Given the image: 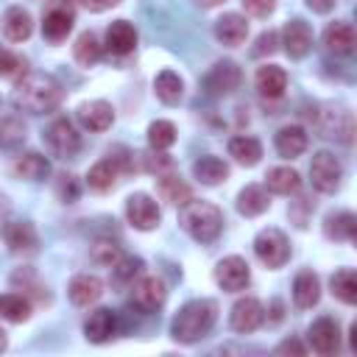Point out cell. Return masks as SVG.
I'll use <instances>...</instances> for the list:
<instances>
[{
    "mask_svg": "<svg viewBox=\"0 0 357 357\" xmlns=\"http://www.w3.org/2000/svg\"><path fill=\"white\" fill-rule=\"evenodd\" d=\"M11 100L22 112L45 114V112H53L61 103V84L47 73H25L17 81V86L11 92Z\"/></svg>",
    "mask_w": 357,
    "mask_h": 357,
    "instance_id": "obj_1",
    "label": "cell"
},
{
    "mask_svg": "<svg viewBox=\"0 0 357 357\" xmlns=\"http://www.w3.org/2000/svg\"><path fill=\"white\" fill-rule=\"evenodd\" d=\"M215 318H218V304L212 298H195V301H187L178 310V315L173 318L170 332L178 343H195L212 329Z\"/></svg>",
    "mask_w": 357,
    "mask_h": 357,
    "instance_id": "obj_2",
    "label": "cell"
},
{
    "mask_svg": "<svg viewBox=\"0 0 357 357\" xmlns=\"http://www.w3.org/2000/svg\"><path fill=\"white\" fill-rule=\"evenodd\" d=\"M181 229L198 243H215L223 229V212L209 201H187L178 212Z\"/></svg>",
    "mask_w": 357,
    "mask_h": 357,
    "instance_id": "obj_3",
    "label": "cell"
},
{
    "mask_svg": "<svg viewBox=\"0 0 357 357\" xmlns=\"http://www.w3.org/2000/svg\"><path fill=\"white\" fill-rule=\"evenodd\" d=\"M310 178H312V187L318 192H337L340 190V181H343V165L340 159L332 153V151H318L312 153V162H310Z\"/></svg>",
    "mask_w": 357,
    "mask_h": 357,
    "instance_id": "obj_4",
    "label": "cell"
},
{
    "mask_svg": "<svg viewBox=\"0 0 357 357\" xmlns=\"http://www.w3.org/2000/svg\"><path fill=\"white\" fill-rule=\"evenodd\" d=\"M254 254L265 268H282L290 259V243L279 229H262L254 237Z\"/></svg>",
    "mask_w": 357,
    "mask_h": 357,
    "instance_id": "obj_5",
    "label": "cell"
},
{
    "mask_svg": "<svg viewBox=\"0 0 357 357\" xmlns=\"http://www.w3.org/2000/svg\"><path fill=\"white\" fill-rule=\"evenodd\" d=\"M47 145L53 148L56 156H61V159H73V156L81 151V134L75 131L73 120H67V117L53 120L50 128H47Z\"/></svg>",
    "mask_w": 357,
    "mask_h": 357,
    "instance_id": "obj_6",
    "label": "cell"
},
{
    "mask_svg": "<svg viewBox=\"0 0 357 357\" xmlns=\"http://www.w3.org/2000/svg\"><path fill=\"white\" fill-rule=\"evenodd\" d=\"M126 218H128V223L134 226V229H139V231H151V229H156L159 226V206H156V201L151 198V195H145V192H134L128 201H126Z\"/></svg>",
    "mask_w": 357,
    "mask_h": 357,
    "instance_id": "obj_7",
    "label": "cell"
},
{
    "mask_svg": "<svg viewBox=\"0 0 357 357\" xmlns=\"http://www.w3.org/2000/svg\"><path fill=\"white\" fill-rule=\"evenodd\" d=\"M215 282L226 290V293H237L251 282V271L248 262L243 257H223L215 265Z\"/></svg>",
    "mask_w": 357,
    "mask_h": 357,
    "instance_id": "obj_8",
    "label": "cell"
},
{
    "mask_svg": "<svg viewBox=\"0 0 357 357\" xmlns=\"http://www.w3.org/2000/svg\"><path fill=\"white\" fill-rule=\"evenodd\" d=\"M123 170H128V162L123 159V156H103L100 162H95L92 167H89V173H86V184L95 190V192H106V190H112L114 187V181H117V176L123 173Z\"/></svg>",
    "mask_w": 357,
    "mask_h": 357,
    "instance_id": "obj_9",
    "label": "cell"
},
{
    "mask_svg": "<svg viewBox=\"0 0 357 357\" xmlns=\"http://www.w3.org/2000/svg\"><path fill=\"white\" fill-rule=\"evenodd\" d=\"M262 321H265V307L259 304V298H251V296L234 301V307H231V312H229V324H231V329L240 332V335L254 332Z\"/></svg>",
    "mask_w": 357,
    "mask_h": 357,
    "instance_id": "obj_10",
    "label": "cell"
},
{
    "mask_svg": "<svg viewBox=\"0 0 357 357\" xmlns=\"http://www.w3.org/2000/svg\"><path fill=\"white\" fill-rule=\"evenodd\" d=\"M120 324H117V312L109 307H98L89 312V318L84 321V335L89 343H109L117 335Z\"/></svg>",
    "mask_w": 357,
    "mask_h": 357,
    "instance_id": "obj_11",
    "label": "cell"
},
{
    "mask_svg": "<svg viewBox=\"0 0 357 357\" xmlns=\"http://www.w3.org/2000/svg\"><path fill=\"white\" fill-rule=\"evenodd\" d=\"M307 337H310L312 351H318V354H335L340 349V326H337V321H332L326 315L312 321Z\"/></svg>",
    "mask_w": 357,
    "mask_h": 357,
    "instance_id": "obj_12",
    "label": "cell"
},
{
    "mask_svg": "<svg viewBox=\"0 0 357 357\" xmlns=\"http://www.w3.org/2000/svg\"><path fill=\"white\" fill-rule=\"evenodd\" d=\"M282 45H284V53L290 59H304L312 47V31L304 20H290L284 28H282Z\"/></svg>",
    "mask_w": 357,
    "mask_h": 357,
    "instance_id": "obj_13",
    "label": "cell"
},
{
    "mask_svg": "<svg viewBox=\"0 0 357 357\" xmlns=\"http://www.w3.org/2000/svg\"><path fill=\"white\" fill-rule=\"evenodd\" d=\"M131 301H134L142 312L159 310V307L165 304V284H162V279H156V276H142V279H137L134 287H131Z\"/></svg>",
    "mask_w": 357,
    "mask_h": 357,
    "instance_id": "obj_14",
    "label": "cell"
},
{
    "mask_svg": "<svg viewBox=\"0 0 357 357\" xmlns=\"http://www.w3.org/2000/svg\"><path fill=\"white\" fill-rule=\"evenodd\" d=\"M243 81V73L234 61H218L206 75V89L212 95H231Z\"/></svg>",
    "mask_w": 357,
    "mask_h": 357,
    "instance_id": "obj_15",
    "label": "cell"
},
{
    "mask_svg": "<svg viewBox=\"0 0 357 357\" xmlns=\"http://www.w3.org/2000/svg\"><path fill=\"white\" fill-rule=\"evenodd\" d=\"M3 240L6 245L14 251V254H33L39 248V237H36V229L25 220H11L6 223L3 229Z\"/></svg>",
    "mask_w": 357,
    "mask_h": 357,
    "instance_id": "obj_16",
    "label": "cell"
},
{
    "mask_svg": "<svg viewBox=\"0 0 357 357\" xmlns=\"http://www.w3.org/2000/svg\"><path fill=\"white\" fill-rule=\"evenodd\" d=\"M215 36H218L226 47L243 45L245 36H248V22H245V17H243V14H234V11L223 14V17L215 22Z\"/></svg>",
    "mask_w": 357,
    "mask_h": 357,
    "instance_id": "obj_17",
    "label": "cell"
},
{
    "mask_svg": "<svg viewBox=\"0 0 357 357\" xmlns=\"http://www.w3.org/2000/svg\"><path fill=\"white\" fill-rule=\"evenodd\" d=\"M106 47L114 53V56H126L137 47V31L128 20H114L109 28H106Z\"/></svg>",
    "mask_w": 357,
    "mask_h": 357,
    "instance_id": "obj_18",
    "label": "cell"
},
{
    "mask_svg": "<svg viewBox=\"0 0 357 357\" xmlns=\"http://www.w3.org/2000/svg\"><path fill=\"white\" fill-rule=\"evenodd\" d=\"M78 120L89 131H106L114 123V109L106 100H89L78 109Z\"/></svg>",
    "mask_w": 357,
    "mask_h": 357,
    "instance_id": "obj_19",
    "label": "cell"
},
{
    "mask_svg": "<svg viewBox=\"0 0 357 357\" xmlns=\"http://www.w3.org/2000/svg\"><path fill=\"white\" fill-rule=\"evenodd\" d=\"M70 301L75 304V307H89V304H95L98 298H100V293H103V282L98 279V276H92V273H78L73 282H70Z\"/></svg>",
    "mask_w": 357,
    "mask_h": 357,
    "instance_id": "obj_20",
    "label": "cell"
},
{
    "mask_svg": "<svg viewBox=\"0 0 357 357\" xmlns=\"http://www.w3.org/2000/svg\"><path fill=\"white\" fill-rule=\"evenodd\" d=\"M324 45L335 56H349L354 50V28L349 22H343V20L329 22L326 31H324Z\"/></svg>",
    "mask_w": 357,
    "mask_h": 357,
    "instance_id": "obj_21",
    "label": "cell"
},
{
    "mask_svg": "<svg viewBox=\"0 0 357 357\" xmlns=\"http://www.w3.org/2000/svg\"><path fill=\"white\" fill-rule=\"evenodd\" d=\"M73 22H75L73 8H67V6H53V8L45 14V20H42V33H45L47 39L59 42V39H64V36L73 31Z\"/></svg>",
    "mask_w": 357,
    "mask_h": 357,
    "instance_id": "obj_22",
    "label": "cell"
},
{
    "mask_svg": "<svg viewBox=\"0 0 357 357\" xmlns=\"http://www.w3.org/2000/svg\"><path fill=\"white\" fill-rule=\"evenodd\" d=\"M254 84H257L262 98H282V92L287 89V73L276 64H265L257 70Z\"/></svg>",
    "mask_w": 357,
    "mask_h": 357,
    "instance_id": "obj_23",
    "label": "cell"
},
{
    "mask_svg": "<svg viewBox=\"0 0 357 357\" xmlns=\"http://www.w3.org/2000/svg\"><path fill=\"white\" fill-rule=\"evenodd\" d=\"M33 31V22H31V14L22 8V6H11L6 14H3V33L8 42H25Z\"/></svg>",
    "mask_w": 357,
    "mask_h": 357,
    "instance_id": "obj_24",
    "label": "cell"
},
{
    "mask_svg": "<svg viewBox=\"0 0 357 357\" xmlns=\"http://www.w3.org/2000/svg\"><path fill=\"white\" fill-rule=\"evenodd\" d=\"M273 145H276L279 156H284V159H296V156H301V153L307 151V134H304L301 126H284V128L276 131Z\"/></svg>",
    "mask_w": 357,
    "mask_h": 357,
    "instance_id": "obj_25",
    "label": "cell"
},
{
    "mask_svg": "<svg viewBox=\"0 0 357 357\" xmlns=\"http://www.w3.org/2000/svg\"><path fill=\"white\" fill-rule=\"evenodd\" d=\"M318 298H321V282H318V276L312 271H301L296 276V282H293V301H296V307L298 310H310V307L318 304Z\"/></svg>",
    "mask_w": 357,
    "mask_h": 357,
    "instance_id": "obj_26",
    "label": "cell"
},
{
    "mask_svg": "<svg viewBox=\"0 0 357 357\" xmlns=\"http://www.w3.org/2000/svg\"><path fill=\"white\" fill-rule=\"evenodd\" d=\"M47 173H50V162L42 153H36V151L20 153L14 159V176H20L25 181H42Z\"/></svg>",
    "mask_w": 357,
    "mask_h": 357,
    "instance_id": "obj_27",
    "label": "cell"
},
{
    "mask_svg": "<svg viewBox=\"0 0 357 357\" xmlns=\"http://www.w3.org/2000/svg\"><path fill=\"white\" fill-rule=\"evenodd\" d=\"M153 89H156V98H159L165 106H176V103H181V98H184V81H181V75L173 73V70H162V73L156 75V81H153Z\"/></svg>",
    "mask_w": 357,
    "mask_h": 357,
    "instance_id": "obj_28",
    "label": "cell"
},
{
    "mask_svg": "<svg viewBox=\"0 0 357 357\" xmlns=\"http://www.w3.org/2000/svg\"><path fill=\"white\" fill-rule=\"evenodd\" d=\"M268 206H271L268 192H265V187H259V184H248V187H243L240 195H237V212L245 215V218H257V215H262Z\"/></svg>",
    "mask_w": 357,
    "mask_h": 357,
    "instance_id": "obj_29",
    "label": "cell"
},
{
    "mask_svg": "<svg viewBox=\"0 0 357 357\" xmlns=\"http://www.w3.org/2000/svg\"><path fill=\"white\" fill-rule=\"evenodd\" d=\"M192 176H195L201 184L215 187V184H220V181L229 178V165H226L223 159H218V156H201V159L192 165Z\"/></svg>",
    "mask_w": 357,
    "mask_h": 357,
    "instance_id": "obj_30",
    "label": "cell"
},
{
    "mask_svg": "<svg viewBox=\"0 0 357 357\" xmlns=\"http://www.w3.org/2000/svg\"><path fill=\"white\" fill-rule=\"evenodd\" d=\"M156 178H159V181H156V190H159L162 201H167V204H173V206H184V204L192 198L190 187H187L178 176L165 173V176H156Z\"/></svg>",
    "mask_w": 357,
    "mask_h": 357,
    "instance_id": "obj_31",
    "label": "cell"
},
{
    "mask_svg": "<svg viewBox=\"0 0 357 357\" xmlns=\"http://www.w3.org/2000/svg\"><path fill=\"white\" fill-rule=\"evenodd\" d=\"M229 153H231L240 165L254 167V165L262 159V145H259V139L243 134V137H231V139H229Z\"/></svg>",
    "mask_w": 357,
    "mask_h": 357,
    "instance_id": "obj_32",
    "label": "cell"
},
{
    "mask_svg": "<svg viewBox=\"0 0 357 357\" xmlns=\"http://www.w3.org/2000/svg\"><path fill=\"white\" fill-rule=\"evenodd\" d=\"M265 184L276 195H293L301 187V178L293 167H271L268 176H265Z\"/></svg>",
    "mask_w": 357,
    "mask_h": 357,
    "instance_id": "obj_33",
    "label": "cell"
},
{
    "mask_svg": "<svg viewBox=\"0 0 357 357\" xmlns=\"http://www.w3.org/2000/svg\"><path fill=\"white\" fill-rule=\"evenodd\" d=\"M0 315L11 324H22L31 318V301L25 296H17V293H3L0 296Z\"/></svg>",
    "mask_w": 357,
    "mask_h": 357,
    "instance_id": "obj_34",
    "label": "cell"
},
{
    "mask_svg": "<svg viewBox=\"0 0 357 357\" xmlns=\"http://www.w3.org/2000/svg\"><path fill=\"white\" fill-rule=\"evenodd\" d=\"M326 237L329 240H354V231H357V218L351 212H337V215H329L326 218V226H324Z\"/></svg>",
    "mask_w": 357,
    "mask_h": 357,
    "instance_id": "obj_35",
    "label": "cell"
},
{
    "mask_svg": "<svg viewBox=\"0 0 357 357\" xmlns=\"http://www.w3.org/2000/svg\"><path fill=\"white\" fill-rule=\"evenodd\" d=\"M332 293L343 301V304H354L357 301V273L351 268H340L332 276Z\"/></svg>",
    "mask_w": 357,
    "mask_h": 357,
    "instance_id": "obj_36",
    "label": "cell"
},
{
    "mask_svg": "<svg viewBox=\"0 0 357 357\" xmlns=\"http://www.w3.org/2000/svg\"><path fill=\"white\" fill-rule=\"evenodd\" d=\"M73 50H75V61L84 64V67H89V64H95V61L100 59V42H98V36H95L92 31H84V33L75 39Z\"/></svg>",
    "mask_w": 357,
    "mask_h": 357,
    "instance_id": "obj_37",
    "label": "cell"
},
{
    "mask_svg": "<svg viewBox=\"0 0 357 357\" xmlns=\"http://www.w3.org/2000/svg\"><path fill=\"white\" fill-rule=\"evenodd\" d=\"M176 142V126L170 120H153L148 126V145L153 151H165Z\"/></svg>",
    "mask_w": 357,
    "mask_h": 357,
    "instance_id": "obj_38",
    "label": "cell"
},
{
    "mask_svg": "<svg viewBox=\"0 0 357 357\" xmlns=\"http://www.w3.org/2000/svg\"><path fill=\"white\" fill-rule=\"evenodd\" d=\"M89 257H92L98 265H103V268H114V262L123 257V251H120V245L112 243V240H98V243L92 245Z\"/></svg>",
    "mask_w": 357,
    "mask_h": 357,
    "instance_id": "obj_39",
    "label": "cell"
},
{
    "mask_svg": "<svg viewBox=\"0 0 357 357\" xmlns=\"http://www.w3.org/2000/svg\"><path fill=\"white\" fill-rule=\"evenodd\" d=\"M25 139V126L20 117H8L0 123V145L3 148H17Z\"/></svg>",
    "mask_w": 357,
    "mask_h": 357,
    "instance_id": "obj_40",
    "label": "cell"
},
{
    "mask_svg": "<svg viewBox=\"0 0 357 357\" xmlns=\"http://www.w3.org/2000/svg\"><path fill=\"white\" fill-rule=\"evenodd\" d=\"M112 271H114V282H120V284L134 282V276L142 271V259L139 257H120Z\"/></svg>",
    "mask_w": 357,
    "mask_h": 357,
    "instance_id": "obj_41",
    "label": "cell"
},
{
    "mask_svg": "<svg viewBox=\"0 0 357 357\" xmlns=\"http://www.w3.org/2000/svg\"><path fill=\"white\" fill-rule=\"evenodd\" d=\"M22 67H25V61H22L17 53L0 47V78H11V75H17Z\"/></svg>",
    "mask_w": 357,
    "mask_h": 357,
    "instance_id": "obj_42",
    "label": "cell"
},
{
    "mask_svg": "<svg viewBox=\"0 0 357 357\" xmlns=\"http://www.w3.org/2000/svg\"><path fill=\"white\" fill-rule=\"evenodd\" d=\"M56 192H59V198L64 201V204H73L75 198H78V184H75V176H59V181H56Z\"/></svg>",
    "mask_w": 357,
    "mask_h": 357,
    "instance_id": "obj_43",
    "label": "cell"
},
{
    "mask_svg": "<svg viewBox=\"0 0 357 357\" xmlns=\"http://www.w3.org/2000/svg\"><path fill=\"white\" fill-rule=\"evenodd\" d=\"M245 11L254 14V17H268L273 8H276V0H243Z\"/></svg>",
    "mask_w": 357,
    "mask_h": 357,
    "instance_id": "obj_44",
    "label": "cell"
},
{
    "mask_svg": "<svg viewBox=\"0 0 357 357\" xmlns=\"http://www.w3.org/2000/svg\"><path fill=\"white\" fill-rule=\"evenodd\" d=\"M273 50H276V33H273V31H268V33H262V36L257 39L254 56H262V53H273Z\"/></svg>",
    "mask_w": 357,
    "mask_h": 357,
    "instance_id": "obj_45",
    "label": "cell"
},
{
    "mask_svg": "<svg viewBox=\"0 0 357 357\" xmlns=\"http://www.w3.org/2000/svg\"><path fill=\"white\" fill-rule=\"evenodd\" d=\"M304 351H307V346H304L301 340H296V337H293V340H284V343L276 346V354H298V357H301Z\"/></svg>",
    "mask_w": 357,
    "mask_h": 357,
    "instance_id": "obj_46",
    "label": "cell"
},
{
    "mask_svg": "<svg viewBox=\"0 0 357 357\" xmlns=\"http://www.w3.org/2000/svg\"><path fill=\"white\" fill-rule=\"evenodd\" d=\"M120 0H84V6L89 8V11H106V8H112V6H117Z\"/></svg>",
    "mask_w": 357,
    "mask_h": 357,
    "instance_id": "obj_47",
    "label": "cell"
},
{
    "mask_svg": "<svg viewBox=\"0 0 357 357\" xmlns=\"http://www.w3.org/2000/svg\"><path fill=\"white\" fill-rule=\"evenodd\" d=\"M307 6H310L315 14H326V11L335 6V0H307Z\"/></svg>",
    "mask_w": 357,
    "mask_h": 357,
    "instance_id": "obj_48",
    "label": "cell"
},
{
    "mask_svg": "<svg viewBox=\"0 0 357 357\" xmlns=\"http://www.w3.org/2000/svg\"><path fill=\"white\" fill-rule=\"evenodd\" d=\"M279 318H282V304L273 301V321H279Z\"/></svg>",
    "mask_w": 357,
    "mask_h": 357,
    "instance_id": "obj_49",
    "label": "cell"
},
{
    "mask_svg": "<svg viewBox=\"0 0 357 357\" xmlns=\"http://www.w3.org/2000/svg\"><path fill=\"white\" fill-rule=\"evenodd\" d=\"M6 346H8V340H6V332L0 329V351H6Z\"/></svg>",
    "mask_w": 357,
    "mask_h": 357,
    "instance_id": "obj_50",
    "label": "cell"
},
{
    "mask_svg": "<svg viewBox=\"0 0 357 357\" xmlns=\"http://www.w3.org/2000/svg\"><path fill=\"white\" fill-rule=\"evenodd\" d=\"M204 3H209V6H218V3H223V0H204Z\"/></svg>",
    "mask_w": 357,
    "mask_h": 357,
    "instance_id": "obj_51",
    "label": "cell"
}]
</instances>
